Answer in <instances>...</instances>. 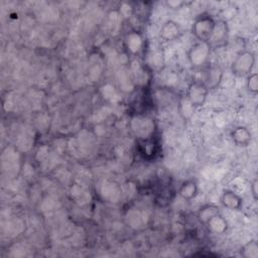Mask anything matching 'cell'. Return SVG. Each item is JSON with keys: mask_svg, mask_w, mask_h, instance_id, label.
Masks as SVG:
<instances>
[{"mask_svg": "<svg viewBox=\"0 0 258 258\" xmlns=\"http://www.w3.org/2000/svg\"><path fill=\"white\" fill-rule=\"evenodd\" d=\"M255 64V54L247 49L241 50L233 59L231 72L236 77H247L253 73Z\"/></svg>", "mask_w": 258, "mask_h": 258, "instance_id": "1", "label": "cell"}, {"mask_svg": "<svg viewBox=\"0 0 258 258\" xmlns=\"http://www.w3.org/2000/svg\"><path fill=\"white\" fill-rule=\"evenodd\" d=\"M216 19L208 13H203L199 15L192 22L191 32L199 41L208 42L214 27H215Z\"/></svg>", "mask_w": 258, "mask_h": 258, "instance_id": "2", "label": "cell"}, {"mask_svg": "<svg viewBox=\"0 0 258 258\" xmlns=\"http://www.w3.org/2000/svg\"><path fill=\"white\" fill-rule=\"evenodd\" d=\"M211 53L212 48L208 42L197 40L187 51V59L192 68H202L208 63Z\"/></svg>", "mask_w": 258, "mask_h": 258, "instance_id": "3", "label": "cell"}, {"mask_svg": "<svg viewBox=\"0 0 258 258\" xmlns=\"http://www.w3.org/2000/svg\"><path fill=\"white\" fill-rule=\"evenodd\" d=\"M210 90L202 81H192L185 92V99L194 108L202 107L208 98Z\"/></svg>", "mask_w": 258, "mask_h": 258, "instance_id": "4", "label": "cell"}, {"mask_svg": "<svg viewBox=\"0 0 258 258\" xmlns=\"http://www.w3.org/2000/svg\"><path fill=\"white\" fill-rule=\"evenodd\" d=\"M229 37H230V33H229V26L227 21L224 19H219V20H216L213 33L208 43L210 44L212 50L217 48H222L228 44Z\"/></svg>", "mask_w": 258, "mask_h": 258, "instance_id": "5", "label": "cell"}, {"mask_svg": "<svg viewBox=\"0 0 258 258\" xmlns=\"http://www.w3.org/2000/svg\"><path fill=\"white\" fill-rule=\"evenodd\" d=\"M181 33V28L177 22L174 20L165 21L159 29V37L163 41H173L179 37Z\"/></svg>", "mask_w": 258, "mask_h": 258, "instance_id": "6", "label": "cell"}, {"mask_svg": "<svg viewBox=\"0 0 258 258\" xmlns=\"http://www.w3.org/2000/svg\"><path fill=\"white\" fill-rule=\"evenodd\" d=\"M221 204L232 211H239L243 206L242 197L232 189H225L221 195Z\"/></svg>", "mask_w": 258, "mask_h": 258, "instance_id": "7", "label": "cell"}, {"mask_svg": "<svg viewBox=\"0 0 258 258\" xmlns=\"http://www.w3.org/2000/svg\"><path fill=\"white\" fill-rule=\"evenodd\" d=\"M232 139L234 143L238 146L246 147L249 145L252 139V134L250 130L245 126H237L231 132Z\"/></svg>", "mask_w": 258, "mask_h": 258, "instance_id": "8", "label": "cell"}, {"mask_svg": "<svg viewBox=\"0 0 258 258\" xmlns=\"http://www.w3.org/2000/svg\"><path fill=\"white\" fill-rule=\"evenodd\" d=\"M219 214H221V212H220V208L218 205L206 204L199 209L197 218L201 224L206 226L211 219H213L215 216H217Z\"/></svg>", "mask_w": 258, "mask_h": 258, "instance_id": "9", "label": "cell"}, {"mask_svg": "<svg viewBox=\"0 0 258 258\" xmlns=\"http://www.w3.org/2000/svg\"><path fill=\"white\" fill-rule=\"evenodd\" d=\"M222 78H223V70L218 66H212V67H209L207 70L206 80L204 81V83L208 87V89L211 91L216 89L219 86V84L222 81Z\"/></svg>", "mask_w": 258, "mask_h": 258, "instance_id": "10", "label": "cell"}, {"mask_svg": "<svg viewBox=\"0 0 258 258\" xmlns=\"http://www.w3.org/2000/svg\"><path fill=\"white\" fill-rule=\"evenodd\" d=\"M198 194H199V185L197 181L194 179H186L180 184L178 188L179 197L185 201L194 200L198 196Z\"/></svg>", "mask_w": 258, "mask_h": 258, "instance_id": "11", "label": "cell"}, {"mask_svg": "<svg viewBox=\"0 0 258 258\" xmlns=\"http://www.w3.org/2000/svg\"><path fill=\"white\" fill-rule=\"evenodd\" d=\"M206 226L209 228L211 232L215 234H224L227 231L228 223L226 219L222 216V214H219L215 216L213 219H211Z\"/></svg>", "mask_w": 258, "mask_h": 258, "instance_id": "12", "label": "cell"}, {"mask_svg": "<svg viewBox=\"0 0 258 258\" xmlns=\"http://www.w3.org/2000/svg\"><path fill=\"white\" fill-rule=\"evenodd\" d=\"M126 46L131 53H137L143 46V39L141 35L136 32H130L126 37Z\"/></svg>", "mask_w": 258, "mask_h": 258, "instance_id": "13", "label": "cell"}, {"mask_svg": "<svg viewBox=\"0 0 258 258\" xmlns=\"http://www.w3.org/2000/svg\"><path fill=\"white\" fill-rule=\"evenodd\" d=\"M241 254L246 258H257L258 257L257 242L255 240H251L250 242H248L241 250Z\"/></svg>", "mask_w": 258, "mask_h": 258, "instance_id": "14", "label": "cell"}, {"mask_svg": "<svg viewBox=\"0 0 258 258\" xmlns=\"http://www.w3.org/2000/svg\"><path fill=\"white\" fill-rule=\"evenodd\" d=\"M246 88L248 92L252 95H256L258 93V75L257 73H251L247 76Z\"/></svg>", "mask_w": 258, "mask_h": 258, "instance_id": "15", "label": "cell"}, {"mask_svg": "<svg viewBox=\"0 0 258 258\" xmlns=\"http://www.w3.org/2000/svg\"><path fill=\"white\" fill-rule=\"evenodd\" d=\"M257 185H258V181H257V178H254L251 182H250V191H251V195L254 199V201H257V198H258V194H257Z\"/></svg>", "mask_w": 258, "mask_h": 258, "instance_id": "16", "label": "cell"}, {"mask_svg": "<svg viewBox=\"0 0 258 258\" xmlns=\"http://www.w3.org/2000/svg\"><path fill=\"white\" fill-rule=\"evenodd\" d=\"M183 4H184V2H182V1H167L166 2V5L169 8H180Z\"/></svg>", "mask_w": 258, "mask_h": 258, "instance_id": "17", "label": "cell"}]
</instances>
